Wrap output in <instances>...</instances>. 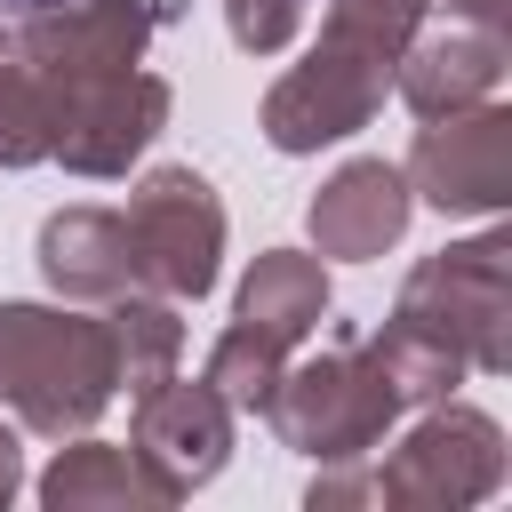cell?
I'll list each match as a JSON object with an SVG mask.
<instances>
[{"label":"cell","mask_w":512,"mask_h":512,"mask_svg":"<svg viewBox=\"0 0 512 512\" xmlns=\"http://www.w3.org/2000/svg\"><path fill=\"white\" fill-rule=\"evenodd\" d=\"M24 496V440H16V416H0V512Z\"/></svg>","instance_id":"obj_22"},{"label":"cell","mask_w":512,"mask_h":512,"mask_svg":"<svg viewBox=\"0 0 512 512\" xmlns=\"http://www.w3.org/2000/svg\"><path fill=\"white\" fill-rule=\"evenodd\" d=\"M368 352H376V368L392 376V392H400V408H432V400H448L472 368H464V352L448 344V336H432L424 320H408V312H392L376 336H368Z\"/></svg>","instance_id":"obj_17"},{"label":"cell","mask_w":512,"mask_h":512,"mask_svg":"<svg viewBox=\"0 0 512 512\" xmlns=\"http://www.w3.org/2000/svg\"><path fill=\"white\" fill-rule=\"evenodd\" d=\"M424 8L432 0H328V16H320V40L328 48H344V56H360V64H400V48L416 40V24H424Z\"/></svg>","instance_id":"obj_18"},{"label":"cell","mask_w":512,"mask_h":512,"mask_svg":"<svg viewBox=\"0 0 512 512\" xmlns=\"http://www.w3.org/2000/svg\"><path fill=\"white\" fill-rule=\"evenodd\" d=\"M392 312H408L432 336H448L472 376H504L512 368V232L448 240L440 256H424L400 280Z\"/></svg>","instance_id":"obj_3"},{"label":"cell","mask_w":512,"mask_h":512,"mask_svg":"<svg viewBox=\"0 0 512 512\" xmlns=\"http://www.w3.org/2000/svg\"><path fill=\"white\" fill-rule=\"evenodd\" d=\"M504 56H512V32H488V24H416V40L400 48L392 64V88L416 120H440V112H464V104H488L504 88Z\"/></svg>","instance_id":"obj_11"},{"label":"cell","mask_w":512,"mask_h":512,"mask_svg":"<svg viewBox=\"0 0 512 512\" xmlns=\"http://www.w3.org/2000/svg\"><path fill=\"white\" fill-rule=\"evenodd\" d=\"M120 216H128L144 288H160L176 304H200L216 288V272H224V200L200 168H184V160L144 168Z\"/></svg>","instance_id":"obj_5"},{"label":"cell","mask_w":512,"mask_h":512,"mask_svg":"<svg viewBox=\"0 0 512 512\" xmlns=\"http://www.w3.org/2000/svg\"><path fill=\"white\" fill-rule=\"evenodd\" d=\"M168 104H176V88L160 72H144V64L136 72H104V80H72V88H48V112H56L48 160H64L72 176H128L144 160V144L168 128Z\"/></svg>","instance_id":"obj_7"},{"label":"cell","mask_w":512,"mask_h":512,"mask_svg":"<svg viewBox=\"0 0 512 512\" xmlns=\"http://www.w3.org/2000/svg\"><path fill=\"white\" fill-rule=\"evenodd\" d=\"M176 8H184V0H56V8L16 16L8 56H24L48 88L104 80V72H136L144 48H152V32H160Z\"/></svg>","instance_id":"obj_6"},{"label":"cell","mask_w":512,"mask_h":512,"mask_svg":"<svg viewBox=\"0 0 512 512\" xmlns=\"http://www.w3.org/2000/svg\"><path fill=\"white\" fill-rule=\"evenodd\" d=\"M304 16H312V0H224V32L248 56H280L304 32Z\"/></svg>","instance_id":"obj_21"},{"label":"cell","mask_w":512,"mask_h":512,"mask_svg":"<svg viewBox=\"0 0 512 512\" xmlns=\"http://www.w3.org/2000/svg\"><path fill=\"white\" fill-rule=\"evenodd\" d=\"M384 88H392L384 64H360V56H344V48L320 40L304 64H288V72L264 88L256 128H264L272 152H320V144L360 136V128L384 112Z\"/></svg>","instance_id":"obj_9"},{"label":"cell","mask_w":512,"mask_h":512,"mask_svg":"<svg viewBox=\"0 0 512 512\" xmlns=\"http://www.w3.org/2000/svg\"><path fill=\"white\" fill-rule=\"evenodd\" d=\"M32 8H56V0H0V16H32Z\"/></svg>","instance_id":"obj_24"},{"label":"cell","mask_w":512,"mask_h":512,"mask_svg":"<svg viewBox=\"0 0 512 512\" xmlns=\"http://www.w3.org/2000/svg\"><path fill=\"white\" fill-rule=\"evenodd\" d=\"M40 280H48L64 304H112V296L144 288L128 216H120V208H56V216L40 224Z\"/></svg>","instance_id":"obj_13"},{"label":"cell","mask_w":512,"mask_h":512,"mask_svg":"<svg viewBox=\"0 0 512 512\" xmlns=\"http://www.w3.org/2000/svg\"><path fill=\"white\" fill-rule=\"evenodd\" d=\"M400 176L440 216H504V200H512V112L488 96V104L424 120Z\"/></svg>","instance_id":"obj_8"},{"label":"cell","mask_w":512,"mask_h":512,"mask_svg":"<svg viewBox=\"0 0 512 512\" xmlns=\"http://www.w3.org/2000/svg\"><path fill=\"white\" fill-rule=\"evenodd\" d=\"M48 144H56L48 88L24 56L0 48V168H32V160H48Z\"/></svg>","instance_id":"obj_20"},{"label":"cell","mask_w":512,"mask_h":512,"mask_svg":"<svg viewBox=\"0 0 512 512\" xmlns=\"http://www.w3.org/2000/svg\"><path fill=\"white\" fill-rule=\"evenodd\" d=\"M448 16H464V24H488V32H512V0H448Z\"/></svg>","instance_id":"obj_23"},{"label":"cell","mask_w":512,"mask_h":512,"mask_svg":"<svg viewBox=\"0 0 512 512\" xmlns=\"http://www.w3.org/2000/svg\"><path fill=\"white\" fill-rule=\"evenodd\" d=\"M128 448L160 480V496L184 504L192 488H208L224 472V456H232V408H224V392L208 376H160L152 392H136Z\"/></svg>","instance_id":"obj_10"},{"label":"cell","mask_w":512,"mask_h":512,"mask_svg":"<svg viewBox=\"0 0 512 512\" xmlns=\"http://www.w3.org/2000/svg\"><path fill=\"white\" fill-rule=\"evenodd\" d=\"M264 424L280 432V448L312 456V464H360L368 448H384V432L400 424V392L376 368L368 336H336L312 360H288L272 384Z\"/></svg>","instance_id":"obj_2"},{"label":"cell","mask_w":512,"mask_h":512,"mask_svg":"<svg viewBox=\"0 0 512 512\" xmlns=\"http://www.w3.org/2000/svg\"><path fill=\"white\" fill-rule=\"evenodd\" d=\"M120 368H112V328L72 304H24L0 296V408L32 440H72L96 432L112 408Z\"/></svg>","instance_id":"obj_1"},{"label":"cell","mask_w":512,"mask_h":512,"mask_svg":"<svg viewBox=\"0 0 512 512\" xmlns=\"http://www.w3.org/2000/svg\"><path fill=\"white\" fill-rule=\"evenodd\" d=\"M104 328H112V368H120L128 400H136V392H152L160 376H176V360H184L176 296H160V288H128V296H112V304H104Z\"/></svg>","instance_id":"obj_16"},{"label":"cell","mask_w":512,"mask_h":512,"mask_svg":"<svg viewBox=\"0 0 512 512\" xmlns=\"http://www.w3.org/2000/svg\"><path fill=\"white\" fill-rule=\"evenodd\" d=\"M232 320L296 352V344L328 320V264H320V256H304V248H264V256L240 272Z\"/></svg>","instance_id":"obj_14"},{"label":"cell","mask_w":512,"mask_h":512,"mask_svg":"<svg viewBox=\"0 0 512 512\" xmlns=\"http://www.w3.org/2000/svg\"><path fill=\"white\" fill-rule=\"evenodd\" d=\"M48 512H160V480L136 464V448H112V440H88L72 432V448H56V464L32 480Z\"/></svg>","instance_id":"obj_15"},{"label":"cell","mask_w":512,"mask_h":512,"mask_svg":"<svg viewBox=\"0 0 512 512\" xmlns=\"http://www.w3.org/2000/svg\"><path fill=\"white\" fill-rule=\"evenodd\" d=\"M0 48H8V32H0Z\"/></svg>","instance_id":"obj_25"},{"label":"cell","mask_w":512,"mask_h":512,"mask_svg":"<svg viewBox=\"0 0 512 512\" xmlns=\"http://www.w3.org/2000/svg\"><path fill=\"white\" fill-rule=\"evenodd\" d=\"M368 472H376V504H392V512H472V504H488L504 488L512 448H504V424L488 408H472V400L448 392Z\"/></svg>","instance_id":"obj_4"},{"label":"cell","mask_w":512,"mask_h":512,"mask_svg":"<svg viewBox=\"0 0 512 512\" xmlns=\"http://www.w3.org/2000/svg\"><path fill=\"white\" fill-rule=\"evenodd\" d=\"M280 368H288V344H272V336H256V328H224L216 344H208V384L224 392V408L232 416H264L272 408V384H280Z\"/></svg>","instance_id":"obj_19"},{"label":"cell","mask_w":512,"mask_h":512,"mask_svg":"<svg viewBox=\"0 0 512 512\" xmlns=\"http://www.w3.org/2000/svg\"><path fill=\"white\" fill-rule=\"evenodd\" d=\"M408 216H416V192H408L400 160H376V152L344 160V168L312 192V208H304L312 248H320V256H344V264H368V256H384V248H400Z\"/></svg>","instance_id":"obj_12"}]
</instances>
